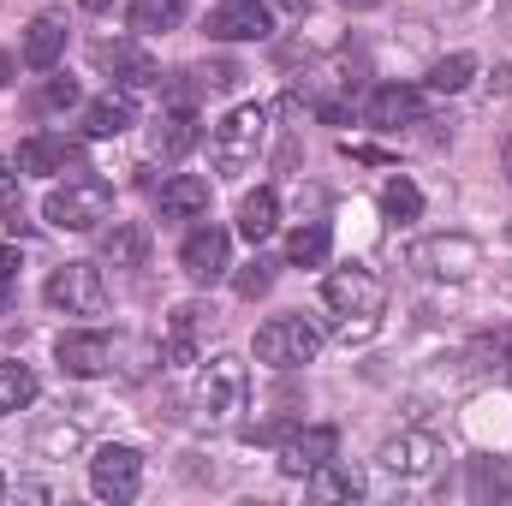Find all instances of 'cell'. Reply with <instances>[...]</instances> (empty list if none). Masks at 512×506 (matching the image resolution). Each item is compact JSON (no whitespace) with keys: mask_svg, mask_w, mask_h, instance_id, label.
Instances as JSON below:
<instances>
[{"mask_svg":"<svg viewBox=\"0 0 512 506\" xmlns=\"http://www.w3.org/2000/svg\"><path fill=\"white\" fill-rule=\"evenodd\" d=\"M251 399V370L239 352H215L203 370H197V387H191V405L203 423H233Z\"/></svg>","mask_w":512,"mask_h":506,"instance_id":"cell-1","label":"cell"},{"mask_svg":"<svg viewBox=\"0 0 512 506\" xmlns=\"http://www.w3.org/2000/svg\"><path fill=\"white\" fill-rule=\"evenodd\" d=\"M42 215H48V227H60V233H96V227L114 215V191H108V179L78 173V179H66V185L48 191Z\"/></svg>","mask_w":512,"mask_h":506,"instance_id":"cell-2","label":"cell"},{"mask_svg":"<svg viewBox=\"0 0 512 506\" xmlns=\"http://www.w3.org/2000/svg\"><path fill=\"white\" fill-rule=\"evenodd\" d=\"M262 137H268V114H262V108H233V114L215 126V137H209L215 173H245V167H256Z\"/></svg>","mask_w":512,"mask_h":506,"instance_id":"cell-3","label":"cell"},{"mask_svg":"<svg viewBox=\"0 0 512 506\" xmlns=\"http://www.w3.org/2000/svg\"><path fill=\"white\" fill-rule=\"evenodd\" d=\"M411 268L423 280H471L483 268V245L471 233H435V239L411 245Z\"/></svg>","mask_w":512,"mask_h":506,"instance_id":"cell-4","label":"cell"},{"mask_svg":"<svg viewBox=\"0 0 512 506\" xmlns=\"http://www.w3.org/2000/svg\"><path fill=\"white\" fill-rule=\"evenodd\" d=\"M316 352H322V334H316L304 316H274V322L256 328V358H262L268 370H298V364H310Z\"/></svg>","mask_w":512,"mask_h":506,"instance_id":"cell-5","label":"cell"},{"mask_svg":"<svg viewBox=\"0 0 512 506\" xmlns=\"http://www.w3.org/2000/svg\"><path fill=\"white\" fill-rule=\"evenodd\" d=\"M48 304L66 316H102L108 310V280L96 262H66L48 274Z\"/></svg>","mask_w":512,"mask_h":506,"instance_id":"cell-6","label":"cell"},{"mask_svg":"<svg viewBox=\"0 0 512 506\" xmlns=\"http://www.w3.org/2000/svg\"><path fill=\"white\" fill-rule=\"evenodd\" d=\"M441 459H447V447H441L429 429H405V435L382 441V453H376V465H382L387 477H399V483H423V477H435Z\"/></svg>","mask_w":512,"mask_h":506,"instance_id":"cell-7","label":"cell"},{"mask_svg":"<svg viewBox=\"0 0 512 506\" xmlns=\"http://www.w3.org/2000/svg\"><path fill=\"white\" fill-rule=\"evenodd\" d=\"M322 298H328V310H340V316H382L387 286L370 268H334V274L322 280Z\"/></svg>","mask_w":512,"mask_h":506,"instance_id":"cell-8","label":"cell"},{"mask_svg":"<svg viewBox=\"0 0 512 506\" xmlns=\"http://www.w3.org/2000/svg\"><path fill=\"white\" fill-rule=\"evenodd\" d=\"M328 459H340V429L334 423H310V429H292L280 441V471L286 477H310L322 471Z\"/></svg>","mask_w":512,"mask_h":506,"instance_id":"cell-9","label":"cell"},{"mask_svg":"<svg viewBox=\"0 0 512 506\" xmlns=\"http://www.w3.org/2000/svg\"><path fill=\"white\" fill-rule=\"evenodd\" d=\"M90 489L102 501H131L143 489V453L137 447H102L90 459Z\"/></svg>","mask_w":512,"mask_h":506,"instance_id":"cell-10","label":"cell"},{"mask_svg":"<svg viewBox=\"0 0 512 506\" xmlns=\"http://www.w3.org/2000/svg\"><path fill=\"white\" fill-rule=\"evenodd\" d=\"M203 30H209V42H262L274 30V12L262 0H221Z\"/></svg>","mask_w":512,"mask_h":506,"instance_id":"cell-11","label":"cell"},{"mask_svg":"<svg viewBox=\"0 0 512 506\" xmlns=\"http://www.w3.org/2000/svg\"><path fill=\"white\" fill-rule=\"evenodd\" d=\"M179 268H185L197 286H215V280L233 268V239H227L221 227H197V233L185 239V251H179Z\"/></svg>","mask_w":512,"mask_h":506,"instance_id":"cell-12","label":"cell"},{"mask_svg":"<svg viewBox=\"0 0 512 506\" xmlns=\"http://www.w3.org/2000/svg\"><path fill=\"white\" fill-rule=\"evenodd\" d=\"M54 358H60L66 376L90 381L114 364V340H108V334H60V340H54Z\"/></svg>","mask_w":512,"mask_h":506,"instance_id":"cell-13","label":"cell"},{"mask_svg":"<svg viewBox=\"0 0 512 506\" xmlns=\"http://www.w3.org/2000/svg\"><path fill=\"white\" fill-rule=\"evenodd\" d=\"M90 60H96L102 72H114L126 90H137V84H155V60H149L137 42H96V48H90Z\"/></svg>","mask_w":512,"mask_h":506,"instance_id":"cell-14","label":"cell"},{"mask_svg":"<svg viewBox=\"0 0 512 506\" xmlns=\"http://www.w3.org/2000/svg\"><path fill=\"white\" fill-rule=\"evenodd\" d=\"M417 120H423V96H417L411 84H382V90L370 96V126L399 131V126H417Z\"/></svg>","mask_w":512,"mask_h":506,"instance_id":"cell-15","label":"cell"},{"mask_svg":"<svg viewBox=\"0 0 512 506\" xmlns=\"http://www.w3.org/2000/svg\"><path fill=\"white\" fill-rule=\"evenodd\" d=\"M78 143L72 137H24L18 143V173H66V167H78Z\"/></svg>","mask_w":512,"mask_h":506,"instance_id":"cell-16","label":"cell"},{"mask_svg":"<svg viewBox=\"0 0 512 506\" xmlns=\"http://www.w3.org/2000/svg\"><path fill=\"white\" fill-rule=\"evenodd\" d=\"M197 215H209V179L173 173L161 185V221H197Z\"/></svg>","mask_w":512,"mask_h":506,"instance_id":"cell-17","label":"cell"},{"mask_svg":"<svg viewBox=\"0 0 512 506\" xmlns=\"http://www.w3.org/2000/svg\"><path fill=\"white\" fill-rule=\"evenodd\" d=\"M137 126V96L131 90H108V96H96L90 108H84V131L90 137H120V131Z\"/></svg>","mask_w":512,"mask_h":506,"instance_id":"cell-18","label":"cell"},{"mask_svg":"<svg viewBox=\"0 0 512 506\" xmlns=\"http://www.w3.org/2000/svg\"><path fill=\"white\" fill-rule=\"evenodd\" d=\"M197 137H203V120H197L191 108H167V114L155 120V155L179 161V155H191V149H197Z\"/></svg>","mask_w":512,"mask_h":506,"instance_id":"cell-19","label":"cell"},{"mask_svg":"<svg viewBox=\"0 0 512 506\" xmlns=\"http://www.w3.org/2000/svg\"><path fill=\"white\" fill-rule=\"evenodd\" d=\"M66 54V24L54 18V12H42L30 30H24V66H36V72H48L54 60Z\"/></svg>","mask_w":512,"mask_h":506,"instance_id":"cell-20","label":"cell"},{"mask_svg":"<svg viewBox=\"0 0 512 506\" xmlns=\"http://www.w3.org/2000/svg\"><path fill=\"white\" fill-rule=\"evenodd\" d=\"M102 256H108L114 268H143V256H149V227L114 221V227L102 233Z\"/></svg>","mask_w":512,"mask_h":506,"instance_id":"cell-21","label":"cell"},{"mask_svg":"<svg viewBox=\"0 0 512 506\" xmlns=\"http://www.w3.org/2000/svg\"><path fill=\"white\" fill-rule=\"evenodd\" d=\"M304 483H310V495H316V501H358V495H364V477H358L352 465H340V459H328V465H322V471H310Z\"/></svg>","mask_w":512,"mask_h":506,"instance_id":"cell-22","label":"cell"},{"mask_svg":"<svg viewBox=\"0 0 512 506\" xmlns=\"http://www.w3.org/2000/svg\"><path fill=\"white\" fill-rule=\"evenodd\" d=\"M274 227H280V197H274V191H251V197L239 203V233H245L251 245H262Z\"/></svg>","mask_w":512,"mask_h":506,"instance_id":"cell-23","label":"cell"},{"mask_svg":"<svg viewBox=\"0 0 512 506\" xmlns=\"http://www.w3.org/2000/svg\"><path fill=\"white\" fill-rule=\"evenodd\" d=\"M512 495V459H471V501H507Z\"/></svg>","mask_w":512,"mask_h":506,"instance_id":"cell-24","label":"cell"},{"mask_svg":"<svg viewBox=\"0 0 512 506\" xmlns=\"http://www.w3.org/2000/svg\"><path fill=\"white\" fill-rule=\"evenodd\" d=\"M179 18H185V0H131V30L137 36L179 30Z\"/></svg>","mask_w":512,"mask_h":506,"instance_id":"cell-25","label":"cell"},{"mask_svg":"<svg viewBox=\"0 0 512 506\" xmlns=\"http://www.w3.org/2000/svg\"><path fill=\"white\" fill-rule=\"evenodd\" d=\"M286 262H292V268H322V262H328V227H322V221H304V227L286 239Z\"/></svg>","mask_w":512,"mask_h":506,"instance_id":"cell-26","label":"cell"},{"mask_svg":"<svg viewBox=\"0 0 512 506\" xmlns=\"http://www.w3.org/2000/svg\"><path fill=\"white\" fill-rule=\"evenodd\" d=\"M471 78H477V60H471V54H447V60L429 66V90H435V96H459Z\"/></svg>","mask_w":512,"mask_h":506,"instance_id":"cell-27","label":"cell"},{"mask_svg":"<svg viewBox=\"0 0 512 506\" xmlns=\"http://www.w3.org/2000/svg\"><path fill=\"white\" fill-rule=\"evenodd\" d=\"M30 399H36V376H30L24 364H0V417L24 411Z\"/></svg>","mask_w":512,"mask_h":506,"instance_id":"cell-28","label":"cell"},{"mask_svg":"<svg viewBox=\"0 0 512 506\" xmlns=\"http://www.w3.org/2000/svg\"><path fill=\"white\" fill-rule=\"evenodd\" d=\"M382 209H387V221H417V215H423V191H417L411 179H387Z\"/></svg>","mask_w":512,"mask_h":506,"instance_id":"cell-29","label":"cell"},{"mask_svg":"<svg viewBox=\"0 0 512 506\" xmlns=\"http://www.w3.org/2000/svg\"><path fill=\"white\" fill-rule=\"evenodd\" d=\"M465 358H471L477 370H489V364H507V358H512V328H495V334H477Z\"/></svg>","mask_w":512,"mask_h":506,"instance_id":"cell-30","label":"cell"},{"mask_svg":"<svg viewBox=\"0 0 512 506\" xmlns=\"http://www.w3.org/2000/svg\"><path fill=\"white\" fill-rule=\"evenodd\" d=\"M78 447H84V429H78V423H54V429L36 435V453H42V459H66V453H78Z\"/></svg>","mask_w":512,"mask_h":506,"instance_id":"cell-31","label":"cell"},{"mask_svg":"<svg viewBox=\"0 0 512 506\" xmlns=\"http://www.w3.org/2000/svg\"><path fill=\"white\" fill-rule=\"evenodd\" d=\"M0 221H6L12 233L24 227V203H18V185H12V167H6V161H0Z\"/></svg>","mask_w":512,"mask_h":506,"instance_id":"cell-32","label":"cell"},{"mask_svg":"<svg viewBox=\"0 0 512 506\" xmlns=\"http://www.w3.org/2000/svg\"><path fill=\"white\" fill-rule=\"evenodd\" d=\"M233 286H239V298H262V292L274 286V262H262V256H256V262L239 274V280H233Z\"/></svg>","mask_w":512,"mask_h":506,"instance_id":"cell-33","label":"cell"},{"mask_svg":"<svg viewBox=\"0 0 512 506\" xmlns=\"http://www.w3.org/2000/svg\"><path fill=\"white\" fill-rule=\"evenodd\" d=\"M72 102H78V84H72V78H48L42 108H72Z\"/></svg>","mask_w":512,"mask_h":506,"instance_id":"cell-34","label":"cell"},{"mask_svg":"<svg viewBox=\"0 0 512 506\" xmlns=\"http://www.w3.org/2000/svg\"><path fill=\"white\" fill-rule=\"evenodd\" d=\"M376 328H382V316H346V322H340V346H352V340H370Z\"/></svg>","mask_w":512,"mask_h":506,"instance_id":"cell-35","label":"cell"},{"mask_svg":"<svg viewBox=\"0 0 512 506\" xmlns=\"http://www.w3.org/2000/svg\"><path fill=\"white\" fill-rule=\"evenodd\" d=\"M239 78H245V72H239L233 60H221V66H203V84H215V90H233Z\"/></svg>","mask_w":512,"mask_h":506,"instance_id":"cell-36","label":"cell"},{"mask_svg":"<svg viewBox=\"0 0 512 506\" xmlns=\"http://www.w3.org/2000/svg\"><path fill=\"white\" fill-rule=\"evenodd\" d=\"M346 155H352V161H387L382 149H370V143H346Z\"/></svg>","mask_w":512,"mask_h":506,"instance_id":"cell-37","label":"cell"},{"mask_svg":"<svg viewBox=\"0 0 512 506\" xmlns=\"http://www.w3.org/2000/svg\"><path fill=\"white\" fill-rule=\"evenodd\" d=\"M12 274H18V251H12V245H0V280H12Z\"/></svg>","mask_w":512,"mask_h":506,"instance_id":"cell-38","label":"cell"},{"mask_svg":"<svg viewBox=\"0 0 512 506\" xmlns=\"http://www.w3.org/2000/svg\"><path fill=\"white\" fill-rule=\"evenodd\" d=\"M274 6H280V12H292V18H304V12H310V0H274Z\"/></svg>","mask_w":512,"mask_h":506,"instance_id":"cell-39","label":"cell"},{"mask_svg":"<svg viewBox=\"0 0 512 506\" xmlns=\"http://www.w3.org/2000/svg\"><path fill=\"white\" fill-rule=\"evenodd\" d=\"M346 12H370V6H382V0H340Z\"/></svg>","mask_w":512,"mask_h":506,"instance_id":"cell-40","label":"cell"},{"mask_svg":"<svg viewBox=\"0 0 512 506\" xmlns=\"http://www.w3.org/2000/svg\"><path fill=\"white\" fill-rule=\"evenodd\" d=\"M501 173H507V179H512V137H507V143H501Z\"/></svg>","mask_w":512,"mask_h":506,"instance_id":"cell-41","label":"cell"},{"mask_svg":"<svg viewBox=\"0 0 512 506\" xmlns=\"http://www.w3.org/2000/svg\"><path fill=\"white\" fill-rule=\"evenodd\" d=\"M78 6H84V12H108L114 0H78Z\"/></svg>","mask_w":512,"mask_h":506,"instance_id":"cell-42","label":"cell"},{"mask_svg":"<svg viewBox=\"0 0 512 506\" xmlns=\"http://www.w3.org/2000/svg\"><path fill=\"white\" fill-rule=\"evenodd\" d=\"M6 78H12V60H6V54H0V84H6Z\"/></svg>","mask_w":512,"mask_h":506,"instance_id":"cell-43","label":"cell"},{"mask_svg":"<svg viewBox=\"0 0 512 506\" xmlns=\"http://www.w3.org/2000/svg\"><path fill=\"white\" fill-rule=\"evenodd\" d=\"M0 316H6V280H0Z\"/></svg>","mask_w":512,"mask_h":506,"instance_id":"cell-44","label":"cell"},{"mask_svg":"<svg viewBox=\"0 0 512 506\" xmlns=\"http://www.w3.org/2000/svg\"><path fill=\"white\" fill-rule=\"evenodd\" d=\"M501 286H507V292H512V274H501Z\"/></svg>","mask_w":512,"mask_h":506,"instance_id":"cell-45","label":"cell"},{"mask_svg":"<svg viewBox=\"0 0 512 506\" xmlns=\"http://www.w3.org/2000/svg\"><path fill=\"white\" fill-rule=\"evenodd\" d=\"M0 495H6V477H0Z\"/></svg>","mask_w":512,"mask_h":506,"instance_id":"cell-46","label":"cell"},{"mask_svg":"<svg viewBox=\"0 0 512 506\" xmlns=\"http://www.w3.org/2000/svg\"><path fill=\"white\" fill-rule=\"evenodd\" d=\"M507 239H512V221H507Z\"/></svg>","mask_w":512,"mask_h":506,"instance_id":"cell-47","label":"cell"}]
</instances>
